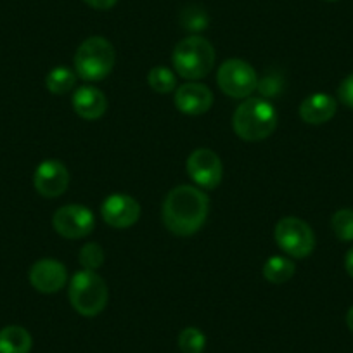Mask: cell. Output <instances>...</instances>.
<instances>
[{
    "label": "cell",
    "mask_w": 353,
    "mask_h": 353,
    "mask_svg": "<svg viewBox=\"0 0 353 353\" xmlns=\"http://www.w3.org/2000/svg\"><path fill=\"white\" fill-rule=\"evenodd\" d=\"M208 196L192 185H176L166 194L161 215L166 229L175 236H192L206 222Z\"/></svg>",
    "instance_id": "1"
},
{
    "label": "cell",
    "mask_w": 353,
    "mask_h": 353,
    "mask_svg": "<svg viewBox=\"0 0 353 353\" xmlns=\"http://www.w3.org/2000/svg\"><path fill=\"white\" fill-rule=\"evenodd\" d=\"M232 127L243 141H263L276 130L277 111L267 99L251 97L237 106L232 117Z\"/></svg>",
    "instance_id": "2"
},
{
    "label": "cell",
    "mask_w": 353,
    "mask_h": 353,
    "mask_svg": "<svg viewBox=\"0 0 353 353\" xmlns=\"http://www.w3.org/2000/svg\"><path fill=\"white\" fill-rule=\"evenodd\" d=\"M215 49L199 35L188 37L176 43L172 54L173 68L185 80H199L215 66Z\"/></svg>",
    "instance_id": "3"
},
{
    "label": "cell",
    "mask_w": 353,
    "mask_h": 353,
    "mask_svg": "<svg viewBox=\"0 0 353 353\" xmlns=\"http://www.w3.org/2000/svg\"><path fill=\"white\" fill-rule=\"evenodd\" d=\"M117 54L104 37H90L74 54V71L85 81H101L113 71Z\"/></svg>",
    "instance_id": "4"
},
{
    "label": "cell",
    "mask_w": 353,
    "mask_h": 353,
    "mask_svg": "<svg viewBox=\"0 0 353 353\" xmlns=\"http://www.w3.org/2000/svg\"><path fill=\"white\" fill-rule=\"evenodd\" d=\"M110 291L103 277L94 270H78L70 283V301L83 317H96L106 308Z\"/></svg>",
    "instance_id": "5"
},
{
    "label": "cell",
    "mask_w": 353,
    "mask_h": 353,
    "mask_svg": "<svg viewBox=\"0 0 353 353\" xmlns=\"http://www.w3.org/2000/svg\"><path fill=\"white\" fill-rule=\"evenodd\" d=\"M276 243L288 256L307 258L315 250V236L312 227L298 216H284L274 229Z\"/></svg>",
    "instance_id": "6"
},
{
    "label": "cell",
    "mask_w": 353,
    "mask_h": 353,
    "mask_svg": "<svg viewBox=\"0 0 353 353\" xmlns=\"http://www.w3.org/2000/svg\"><path fill=\"white\" fill-rule=\"evenodd\" d=\"M216 83L225 96L234 99H246L256 90L258 74L246 61L227 59L219 68Z\"/></svg>",
    "instance_id": "7"
},
{
    "label": "cell",
    "mask_w": 353,
    "mask_h": 353,
    "mask_svg": "<svg viewBox=\"0 0 353 353\" xmlns=\"http://www.w3.org/2000/svg\"><path fill=\"white\" fill-rule=\"evenodd\" d=\"M52 225L56 232L66 239H81L92 232L96 219L87 206L66 205L54 213Z\"/></svg>",
    "instance_id": "8"
},
{
    "label": "cell",
    "mask_w": 353,
    "mask_h": 353,
    "mask_svg": "<svg viewBox=\"0 0 353 353\" xmlns=\"http://www.w3.org/2000/svg\"><path fill=\"white\" fill-rule=\"evenodd\" d=\"M188 173L199 188L212 191L222 182V161L212 149H196L188 158Z\"/></svg>",
    "instance_id": "9"
},
{
    "label": "cell",
    "mask_w": 353,
    "mask_h": 353,
    "mask_svg": "<svg viewBox=\"0 0 353 353\" xmlns=\"http://www.w3.org/2000/svg\"><path fill=\"white\" fill-rule=\"evenodd\" d=\"M33 184L39 194L46 198H57L70 185V172L59 159H46L37 166Z\"/></svg>",
    "instance_id": "10"
},
{
    "label": "cell",
    "mask_w": 353,
    "mask_h": 353,
    "mask_svg": "<svg viewBox=\"0 0 353 353\" xmlns=\"http://www.w3.org/2000/svg\"><path fill=\"white\" fill-rule=\"evenodd\" d=\"M101 215L108 225L114 229H128L137 223L141 216V205L132 196L113 194L104 199L101 206Z\"/></svg>",
    "instance_id": "11"
},
{
    "label": "cell",
    "mask_w": 353,
    "mask_h": 353,
    "mask_svg": "<svg viewBox=\"0 0 353 353\" xmlns=\"http://www.w3.org/2000/svg\"><path fill=\"white\" fill-rule=\"evenodd\" d=\"M68 281V270L61 261L54 258H42L30 269V283L37 291L46 294L57 293Z\"/></svg>",
    "instance_id": "12"
},
{
    "label": "cell",
    "mask_w": 353,
    "mask_h": 353,
    "mask_svg": "<svg viewBox=\"0 0 353 353\" xmlns=\"http://www.w3.org/2000/svg\"><path fill=\"white\" fill-rule=\"evenodd\" d=\"M175 106L184 114L198 117L210 111V108L213 106V94L206 85L199 81H189L176 88Z\"/></svg>",
    "instance_id": "13"
},
{
    "label": "cell",
    "mask_w": 353,
    "mask_h": 353,
    "mask_svg": "<svg viewBox=\"0 0 353 353\" xmlns=\"http://www.w3.org/2000/svg\"><path fill=\"white\" fill-rule=\"evenodd\" d=\"M73 110L83 120H99L108 110V99L103 90L90 87V85H83L74 90Z\"/></svg>",
    "instance_id": "14"
},
{
    "label": "cell",
    "mask_w": 353,
    "mask_h": 353,
    "mask_svg": "<svg viewBox=\"0 0 353 353\" xmlns=\"http://www.w3.org/2000/svg\"><path fill=\"white\" fill-rule=\"evenodd\" d=\"M338 104L329 94L317 92L308 96L300 106V117L308 125H322L336 114Z\"/></svg>",
    "instance_id": "15"
},
{
    "label": "cell",
    "mask_w": 353,
    "mask_h": 353,
    "mask_svg": "<svg viewBox=\"0 0 353 353\" xmlns=\"http://www.w3.org/2000/svg\"><path fill=\"white\" fill-rule=\"evenodd\" d=\"M33 339L21 325H8L0 331V353H30Z\"/></svg>",
    "instance_id": "16"
},
{
    "label": "cell",
    "mask_w": 353,
    "mask_h": 353,
    "mask_svg": "<svg viewBox=\"0 0 353 353\" xmlns=\"http://www.w3.org/2000/svg\"><path fill=\"white\" fill-rule=\"evenodd\" d=\"M296 265L288 256H270L263 265V277L272 284H284L294 276Z\"/></svg>",
    "instance_id": "17"
},
{
    "label": "cell",
    "mask_w": 353,
    "mask_h": 353,
    "mask_svg": "<svg viewBox=\"0 0 353 353\" xmlns=\"http://www.w3.org/2000/svg\"><path fill=\"white\" fill-rule=\"evenodd\" d=\"M74 83H77V73L66 66L54 68L46 78V85L49 88V92L56 94V96L68 94L74 87Z\"/></svg>",
    "instance_id": "18"
},
{
    "label": "cell",
    "mask_w": 353,
    "mask_h": 353,
    "mask_svg": "<svg viewBox=\"0 0 353 353\" xmlns=\"http://www.w3.org/2000/svg\"><path fill=\"white\" fill-rule=\"evenodd\" d=\"M149 87L158 94H170L175 90L176 78L170 68L165 66H154L148 74Z\"/></svg>",
    "instance_id": "19"
},
{
    "label": "cell",
    "mask_w": 353,
    "mask_h": 353,
    "mask_svg": "<svg viewBox=\"0 0 353 353\" xmlns=\"http://www.w3.org/2000/svg\"><path fill=\"white\" fill-rule=\"evenodd\" d=\"M179 348L182 353H203L206 348L205 332L198 327H185L179 334Z\"/></svg>",
    "instance_id": "20"
},
{
    "label": "cell",
    "mask_w": 353,
    "mask_h": 353,
    "mask_svg": "<svg viewBox=\"0 0 353 353\" xmlns=\"http://www.w3.org/2000/svg\"><path fill=\"white\" fill-rule=\"evenodd\" d=\"M331 229L339 241H353V210H338L331 219Z\"/></svg>",
    "instance_id": "21"
},
{
    "label": "cell",
    "mask_w": 353,
    "mask_h": 353,
    "mask_svg": "<svg viewBox=\"0 0 353 353\" xmlns=\"http://www.w3.org/2000/svg\"><path fill=\"white\" fill-rule=\"evenodd\" d=\"M181 23L185 30L189 32H203V30L208 28V14H206L205 9L201 8H188L181 16Z\"/></svg>",
    "instance_id": "22"
},
{
    "label": "cell",
    "mask_w": 353,
    "mask_h": 353,
    "mask_svg": "<svg viewBox=\"0 0 353 353\" xmlns=\"http://www.w3.org/2000/svg\"><path fill=\"white\" fill-rule=\"evenodd\" d=\"M78 258H80V263L83 265L85 270H94L96 272L104 263V251L97 243H88L81 248Z\"/></svg>",
    "instance_id": "23"
},
{
    "label": "cell",
    "mask_w": 353,
    "mask_h": 353,
    "mask_svg": "<svg viewBox=\"0 0 353 353\" xmlns=\"http://www.w3.org/2000/svg\"><path fill=\"white\" fill-rule=\"evenodd\" d=\"M256 88L261 92V96L265 97L279 96L281 88H283V81H281V78L276 77V74H269V77H265L263 80H258Z\"/></svg>",
    "instance_id": "24"
},
{
    "label": "cell",
    "mask_w": 353,
    "mask_h": 353,
    "mask_svg": "<svg viewBox=\"0 0 353 353\" xmlns=\"http://www.w3.org/2000/svg\"><path fill=\"white\" fill-rule=\"evenodd\" d=\"M338 96L345 106L353 110V73L348 74V77L341 81V85H339L338 88Z\"/></svg>",
    "instance_id": "25"
},
{
    "label": "cell",
    "mask_w": 353,
    "mask_h": 353,
    "mask_svg": "<svg viewBox=\"0 0 353 353\" xmlns=\"http://www.w3.org/2000/svg\"><path fill=\"white\" fill-rule=\"evenodd\" d=\"M85 4L90 6L94 9H99V11H108V9L114 8L118 0H83Z\"/></svg>",
    "instance_id": "26"
},
{
    "label": "cell",
    "mask_w": 353,
    "mask_h": 353,
    "mask_svg": "<svg viewBox=\"0 0 353 353\" xmlns=\"http://www.w3.org/2000/svg\"><path fill=\"white\" fill-rule=\"evenodd\" d=\"M345 269H346V272L350 274V277L353 279V246L350 248L348 253H346V256H345Z\"/></svg>",
    "instance_id": "27"
},
{
    "label": "cell",
    "mask_w": 353,
    "mask_h": 353,
    "mask_svg": "<svg viewBox=\"0 0 353 353\" xmlns=\"http://www.w3.org/2000/svg\"><path fill=\"white\" fill-rule=\"evenodd\" d=\"M346 325H348L350 331L353 332V307H350L348 314H346Z\"/></svg>",
    "instance_id": "28"
},
{
    "label": "cell",
    "mask_w": 353,
    "mask_h": 353,
    "mask_svg": "<svg viewBox=\"0 0 353 353\" xmlns=\"http://www.w3.org/2000/svg\"><path fill=\"white\" fill-rule=\"evenodd\" d=\"M324 2H336V0H324Z\"/></svg>",
    "instance_id": "29"
}]
</instances>
